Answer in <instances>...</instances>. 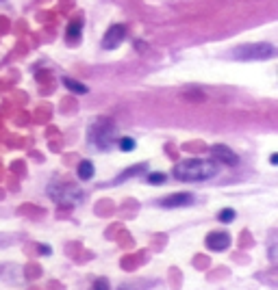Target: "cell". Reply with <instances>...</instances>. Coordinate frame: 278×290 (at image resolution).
<instances>
[{
    "mask_svg": "<svg viewBox=\"0 0 278 290\" xmlns=\"http://www.w3.org/2000/svg\"><path fill=\"white\" fill-rule=\"evenodd\" d=\"M81 32H83L81 20L70 22V24H68V31H66V39H68V41H78V39H81Z\"/></svg>",
    "mask_w": 278,
    "mask_h": 290,
    "instance_id": "cell-9",
    "label": "cell"
},
{
    "mask_svg": "<svg viewBox=\"0 0 278 290\" xmlns=\"http://www.w3.org/2000/svg\"><path fill=\"white\" fill-rule=\"evenodd\" d=\"M48 195L61 204H78L83 199V191L72 184H52L48 186Z\"/></svg>",
    "mask_w": 278,
    "mask_h": 290,
    "instance_id": "cell-4",
    "label": "cell"
},
{
    "mask_svg": "<svg viewBox=\"0 0 278 290\" xmlns=\"http://www.w3.org/2000/svg\"><path fill=\"white\" fill-rule=\"evenodd\" d=\"M63 85H66V89H70V91L78 93V96L87 93V87H85V85H81L78 81H74V78H63Z\"/></svg>",
    "mask_w": 278,
    "mask_h": 290,
    "instance_id": "cell-11",
    "label": "cell"
},
{
    "mask_svg": "<svg viewBox=\"0 0 278 290\" xmlns=\"http://www.w3.org/2000/svg\"><path fill=\"white\" fill-rule=\"evenodd\" d=\"M124 39H126V26H124V24H113L109 31L104 32V37H103V48L115 50Z\"/></svg>",
    "mask_w": 278,
    "mask_h": 290,
    "instance_id": "cell-5",
    "label": "cell"
},
{
    "mask_svg": "<svg viewBox=\"0 0 278 290\" xmlns=\"http://www.w3.org/2000/svg\"><path fill=\"white\" fill-rule=\"evenodd\" d=\"M146 169V165H135V167H131L128 171H124V174H120L118 177L113 180V184H118V182H122V180H126V177H133V176H137V174H141V171Z\"/></svg>",
    "mask_w": 278,
    "mask_h": 290,
    "instance_id": "cell-12",
    "label": "cell"
},
{
    "mask_svg": "<svg viewBox=\"0 0 278 290\" xmlns=\"http://www.w3.org/2000/svg\"><path fill=\"white\" fill-rule=\"evenodd\" d=\"M76 174H78V177H81L83 182L91 180V177H94V165H91L89 161H81V162H78Z\"/></svg>",
    "mask_w": 278,
    "mask_h": 290,
    "instance_id": "cell-10",
    "label": "cell"
},
{
    "mask_svg": "<svg viewBox=\"0 0 278 290\" xmlns=\"http://www.w3.org/2000/svg\"><path fill=\"white\" fill-rule=\"evenodd\" d=\"M270 162H272V165H276V162H278V154H272V156H270Z\"/></svg>",
    "mask_w": 278,
    "mask_h": 290,
    "instance_id": "cell-18",
    "label": "cell"
},
{
    "mask_svg": "<svg viewBox=\"0 0 278 290\" xmlns=\"http://www.w3.org/2000/svg\"><path fill=\"white\" fill-rule=\"evenodd\" d=\"M39 251H41V254H44V256H48V254H50V247H46V245H39Z\"/></svg>",
    "mask_w": 278,
    "mask_h": 290,
    "instance_id": "cell-17",
    "label": "cell"
},
{
    "mask_svg": "<svg viewBox=\"0 0 278 290\" xmlns=\"http://www.w3.org/2000/svg\"><path fill=\"white\" fill-rule=\"evenodd\" d=\"M148 182H150V184H161V182H165V174H159V171L148 174Z\"/></svg>",
    "mask_w": 278,
    "mask_h": 290,
    "instance_id": "cell-15",
    "label": "cell"
},
{
    "mask_svg": "<svg viewBox=\"0 0 278 290\" xmlns=\"http://www.w3.org/2000/svg\"><path fill=\"white\" fill-rule=\"evenodd\" d=\"M191 202H193L191 193H176V195H170V197H163L159 206L161 208H180V206H189Z\"/></svg>",
    "mask_w": 278,
    "mask_h": 290,
    "instance_id": "cell-8",
    "label": "cell"
},
{
    "mask_svg": "<svg viewBox=\"0 0 278 290\" xmlns=\"http://www.w3.org/2000/svg\"><path fill=\"white\" fill-rule=\"evenodd\" d=\"M91 290H109V282H106V279H96Z\"/></svg>",
    "mask_w": 278,
    "mask_h": 290,
    "instance_id": "cell-16",
    "label": "cell"
},
{
    "mask_svg": "<svg viewBox=\"0 0 278 290\" xmlns=\"http://www.w3.org/2000/svg\"><path fill=\"white\" fill-rule=\"evenodd\" d=\"M205 242L211 251H224L230 247V236L226 232H211Z\"/></svg>",
    "mask_w": 278,
    "mask_h": 290,
    "instance_id": "cell-7",
    "label": "cell"
},
{
    "mask_svg": "<svg viewBox=\"0 0 278 290\" xmlns=\"http://www.w3.org/2000/svg\"><path fill=\"white\" fill-rule=\"evenodd\" d=\"M174 177L180 182H205L208 177L217 174L215 161H200V158H191V161H183L174 167Z\"/></svg>",
    "mask_w": 278,
    "mask_h": 290,
    "instance_id": "cell-1",
    "label": "cell"
},
{
    "mask_svg": "<svg viewBox=\"0 0 278 290\" xmlns=\"http://www.w3.org/2000/svg\"><path fill=\"white\" fill-rule=\"evenodd\" d=\"M217 219H220L222 223H230V221H235V210H233V208H224L220 214H217Z\"/></svg>",
    "mask_w": 278,
    "mask_h": 290,
    "instance_id": "cell-14",
    "label": "cell"
},
{
    "mask_svg": "<svg viewBox=\"0 0 278 290\" xmlns=\"http://www.w3.org/2000/svg\"><path fill=\"white\" fill-rule=\"evenodd\" d=\"M211 156H213V161L222 162V165H226V167H235L239 162V156L233 152V149L226 147V145H213Z\"/></svg>",
    "mask_w": 278,
    "mask_h": 290,
    "instance_id": "cell-6",
    "label": "cell"
},
{
    "mask_svg": "<svg viewBox=\"0 0 278 290\" xmlns=\"http://www.w3.org/2000/svg\"><path fill=\"white\" fill-rule=\"evenodd\" d=\"M276 54V48L270 44H250V46H237L230 52V57L237 61H261L272 59Z\"/></svg>",
    "mask_w": 278,
    "mask_h": 290,
    "instance_id": "cell-3",
    "label": "cell"
},
{
    "mask_svg": "<svg viewBox=\"0 0 278 290\" xmlns=\"http://www.w3.org/2000/svg\"><path fill=\"white\" fill-rule=\"evenodd\" d=\"M118 145H120V149H122V152H133V149H135V139L122 137V139L118 141Z\"/></svg>",
    "mask_w": 278,
    "mask_h": 290,
    "instance_id": "cell-13",
    "label": "cell"
},
{
    "mask_svg": "<svg viewBox=\"0 0 278 290\" xmlns=\"http://www.w3.org/2000/svg\"><path fill=\"white\" fill-rule=\"evenodd\" d=\"M115 132H118V128L111 119H98L89 130V141L98 149H109L115 141Z\"/></svg>",
    "mask_w": 278,
    "mask_h": 290,
    "instance_id": "cell-2",
    "label": "cell"
}]
</instances>
